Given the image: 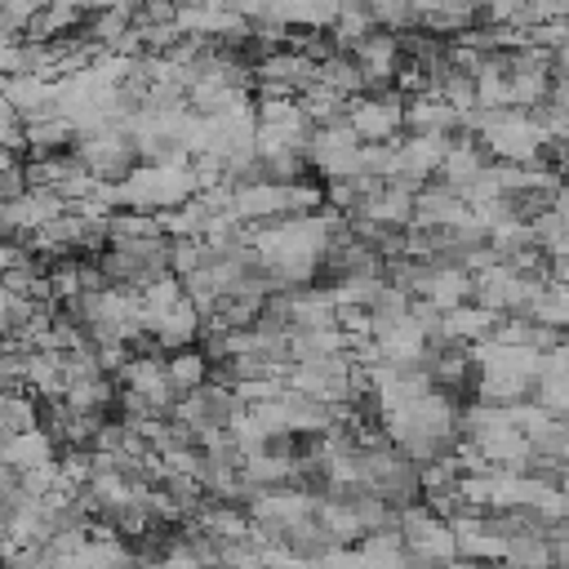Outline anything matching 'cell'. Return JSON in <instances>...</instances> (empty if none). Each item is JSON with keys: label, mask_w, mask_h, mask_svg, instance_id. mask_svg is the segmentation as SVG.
<instances>
[{"label": "cell", "mask_w": 569, "mask_h": 569, "mask_svg": "<svg viewBox=\"0 0 569 569\" xmlns=\"http://www.w3.org/2000/svg\"><path fill=\"white\" fill-rule=\"evenodd\" d=\"M23 134H27L23 161H63V156L76 152V129H72V121H63V116L23 125Z\"/></svg>", "instance_id": "1"}, {"label": "cell", "mask_w": 569, "mask_h": 569, "mask_svg": "<svg viewBox=\"0 0 569 569\" xmlns=\"http://www.w3.org/2000/svg\"><path fill=\"white\" fill-rule=\"evenodd\" d=\"M458 112H450L432 93H418V99H405L401 108V134H454Z\"/></svg>", "instance_id": "2"}, {"label": "cell", "mask_w": 569, "mask_h": 569, "mask_svg": "<svg viewBox=\"0 0 569 569\" xmlns=\"http://www.w3.org/2000/svg\"><path fill=\"white\" fill-rule=\"evenodd\" d=\"M156 236H161L156 214H142V210L108 214V245H116V241H156Z\"/></svg>", "instance_id": "8"}, {"label": "cell", "mask_w": 569, "mask_h": 569, "mask_svg": "<svg viewBox=\"0 0 569 569\" xmlns=\"http://www.w3.org/2000/svg\"><path fill=\"white\" fill-rule=\"evenodd\" d=\"M36 427H40V401H31L27 392L0 396V445L23 432H36Z\"/></svg>", "instance_id": "7"}, {"label": "cell", "mask_w": 569, "mask_h": 569, "mask_svg": "<svg viewBox=\"0 0 569 569\" xmlns=\"http://www.w3.org/2000/svg\"><path fill=\"white\" fill-rule=\"evenodd\" d=\"M236 477H241V485H245V490H280V485H290V477H294V463L284 458V454L263 450V454L241 458V467H236Z\"/></svg>", "instance_id": "4"}, {"label": "cell", "mask_w": 569, "mask_h": 569, "mask_svg": "<svg viewBox=\"0 0 569 569\" xmlns=\"http://www.w3.org/2000/svg\"><path fill=\"white\" fill-rule=\"evenodd\" d=\"M161 365H165V378H169V388H174L178 396H192L197 388L210 383V361H205L197 347L174 352V356H165Z\"/></svg>", "instance_id": "6"}, {"label": "cell", "mask_w": 569, "mask_h": 569, "mask_svg": "<svg viewBox=\"0 0 569 569\" xmlns=\"http://www.w3.org/2000/svg\"><path fill=\"white\" fill-rule=\"evenodd\" d=\"M178 303H182V280L169 276V271L152 276V280L138 290V307L148 312V316H165V312H174Z\"/></svg>", "instance_id": "9"}, {"label": "cell", "mask_w": 569, "mask_h": 569, "mask_svg": "<svg viewBox=\"0 0 569 569\" xmlns=\"http://www.w3.org/2000/svg\"><path fill=\"white\" fill-rule=\"evenodd\" d=\"M54 458H59V445H54V437L45 432V427L0 445V463H5L10 471H18V477H23V471H31V467H40V463H54Z\"/></svg>", "instance_id": "3"}, {"label": "cell", "mask_w": 569, "mask_h": 569, "mask_svg": "<svg viewBox=\"0 0 569 569\" xmlns=\"http://www.w3.org/2000/svg\"><path fill=\"white\" fill-rule=\"evenodd\" d=\"M422 303H432L441 316L471 303V276L458 271V267H432V284H427V299Z\"/></svg>", "instance_id": "5"}, {"label": "cell", "mask_w": 569, "mask_h": 569, "mask_svg": "<svg viewBox=\"0 0 569 569\" xmlns=\"http://www.w3.org/2000/svg\"><path fill=\"white\" fill-rule=\"evenodd\" d=\"M201 267H205V245L201 241H169V250H165V271L169 276L187 280V276H197Z\"/></svg>", "instance_id": "10"}]
</instances>
